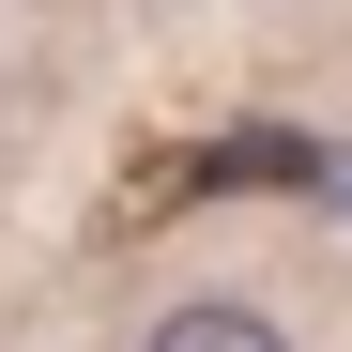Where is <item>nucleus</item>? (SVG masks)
<instances>
[{
    "label": "nucleus",
    "mask_w": 352,
    "mask_h": 352,
    "mask_svg": "<svg viewBox=\"0 0 352 352\" xmlns=\"http://www.w3.org/2000/svg\"><path fill=\"white\" fill-rule=\"evenodd\" d=\"M153 352H291V337H276L261 307H230V291H214V307H168V322H153Z\"/></svg>",
    "instance_id": "1"
}]
</instances>
